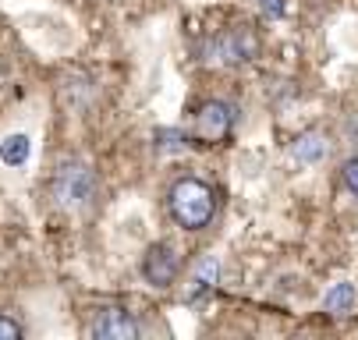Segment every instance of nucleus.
Wrapping results in <instances>:
<instances>
[{"instance_id": "f257e3e1", "label": "nucleus", "mask_w": 358, "mask_h": 340, "mask_svg": "<svg viewBox=\"0 0 358 340\" xmlns=\"http://www.w3.org/2000/svg\"><path fill=\"white\" fill-rule=\"evenodd\" d=\"M171 216L185 227V230H202L210 220H213V209H217V195L206 181L199 177H185L171 188Z\"/></svg>"}, {"instance_id": "0eeeda50", "label": "nucleus", "mask_w": 358, "mask_h": 340, "mask_svg": "<svg viewBox=\"0 0 358 340\" xmlns=\"http://www.w3.org/2000/svg\"><path fill=\"white\" fill-rule=\"evenodd\" d=\"M217 276H220V263L213 259V256H202L199 259V266H195V273H192V287H188V302H195V298H202V295H210V290L217 287Z\"/></svg>"}, {"instance_id": "20e7f679", "label": "nucleus", "mask_w": 358, "mask_h": 340, "mask_svg": "<svg viewBox=\"0 0 358 340\" xmlns=\"http://www.w3.org/2000/svg\"><path fill=\"white\" fill-rule=\"evenodd\" d=\"M96 191V174L85 163H64L54 177V195L64 206H85Z\"/></svg>"}, {"instance_id": "39448f33", "label": "nucleus", "mask_w": 358, "mask_h": 340, "mask_svg": "<svg viewBox=\"0 0 358 340\" xmlns=\"http://www.w3.org/2000/svg\"><path fill=\"white\" fill-rule=\"evenodd\" d=\"M89 333H92L96 340H135V337H138V323H135V316H131L128 309L110 305V309H99V312H96Z\"/></svg>"}, {"instance_id": "ddd939ff", "label": "nucleus", "mask_w": 358, "mask_h": 340, "mask_svg": "<svg viewBox=\"0 0 358 340\" xmlns=\"http://www.w3.org/2000/svg\"><path fill=\"white\" fill-rule=\"evenodd\" d=\"M22 337V326L8 316H0V340H18Z\"/></svg>"}, {"instance_id": "9b49d317", "label": "nucleus", "mask_w": 358, "mask_h": 340, "mask_svg": "<svg viewBox=\"0 0 358 340\" xmlns=\"http://www.w3.org/2000/svg\"><path fill=\"white\" fill-rule=\"evenodd\" d=\"M152 142H157V149H164V153H178V149H185L188 138H185L181 131H174V128H157Z\"/></svg>"}, {"instance_id": "7ed1b4c3", "label": "nucleus", "mask_w": 358, "mask_h": 340, "mask_svg": "<svg viewBox=\"0 0 358 340\" xmlns=\"http://www.w3.org/2000/svg\"><path fill=\"white\" fill-rule=\"evenodd\" d=\"M259 54V39L252 29H231L206 43V64H245Z\"/></svg>"}, {"instance_id": "423d86ee", "label": "nucleus", "mask_w": 358, "mask_h": 340, "mask_svg": "<svg viewBox=\"0 0 358 340\" xmlns=\"http://www.w3.org/2000/svg\"><path fill=\"white\" fill-rule=\"evenodd\" d=\"M178 256L171 245H152L142 259V276L152 283V287H171L174 276H178Z\"/></svg>"}, {"instance_id": "f03ea898", "label": "nucleus", "mask_w": 358, "mask_h": 340, "mask_svg": "<svg viewBox=\"0 0 358 340\" xmlns=\"http://www.w3.org/2000/svg\"><path fill=\"white\" fill-rule=\"evenodd\" d=\"M234 131V107L224 100H206L195 110L192 121V142L195 145H224Z\"/></svg>"}, {"instance_id": "6e6552de", "label": "nucleus", "mask_w": 358, "mask_h": 340, "mask_svg": "<svg viewBox=\"0 0 358 340\" xmlns=\"http://www.w3.org/2000/svg\"><path fill=\"white\" fill-rule=\"evenodd\" d=\"M291 156H294L298 163H320V160L327 156V138H323L320 131L298 135V138L291 142Z\"/></svg>"}, {"instance_id": "1a4fd4ad", "label": "nucleus", "mask_w": 358, "mask_h": 340, "mask_svg": "<svg viewBox=\"0 0 358 340\" xmlns=\"http://www.w3.org/2000/svg\"><path fill=\"white\" fill-rule=\"evenodd\" d=\"M355 302H358V287L344 280V283H334V287L327 290L323 312H330V316H348V312L355 309Z\"/></svg>"}, {"instance_id": "f8f14e48", "label": "nucleus", "mask_w": 358, "mask_h": 340, "mask_svg": "<svg viewBox=\"0 0 358 340\" xmlns=\"http://www.w3.org/2000/svg\"><path fill=\"white\" fill-rule=\"evenodd\" d=\"M341 181H344V188L351 191V195L358 199V156L344 160V167H341Z\"/></svg>"}, {"instance_id": "9d476101", "label": "nucleus", "mask_w": 358, "mask_h": 340, "mask_svg": "<svg viewBox=\"0 0 358 340\" xmlns=\"http://www.w3.org/2000/svg\"><path fill=\"white\" fill-rule=\"evenodd\" d=\"M32 153V142L29 135H8L4 142H0V160H4L8 167H22Z\"/></svg>"}, {"instance_id": "4468645a", "label": "nucleus", "mask_w": 358, "mask_h": 340, "mask_svg": "<svg viewBox=\"0 0 358 340\" xmlns=\"http://www.w3.org/2000/svg\"><path fill=\"white\" fill-rule=\"evenodd\" d=\"M259 8H263L266 18H280V15H284V4H280V0H259Z\"/></svg>"}]
</instances>
